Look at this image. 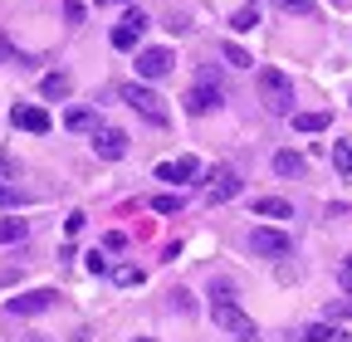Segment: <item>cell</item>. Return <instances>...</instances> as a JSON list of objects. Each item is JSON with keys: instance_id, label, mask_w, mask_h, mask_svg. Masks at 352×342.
Instances as JSON below:
<instances>
[{"instance_id": "cell-1", "label": "cell", "mask_w": 352, "mask_h": 342, "mask_svg": "<svg viewBox=\"0 0 352 342\" xmlns=\"http://www.w3.org/2000/svg\"><path fill=\"white\" fill-rule=\"evenodd\" d=\"M210 318H215V328L220 332H230V337H254V318L235 304V298L226 293V288H220L215 293V304H210Z\"/></svg>"}, {"instance_id": "cell-2", "label": "cell", "mask_w": 352, "mask_h": 342, "mask_svg": "<svg viewBox=\"0 0 352 342\" xmlns=\"http://www.w3.org/2000/svg\"><path fill=\"white\" fill-rule=\"evenodd\" d=\"M118 98L132 108V113H138V117H147L152 127H166V103L147 89V83H122V89H118Z\"/></svg>"}, {"instance_id": "cell-3", "label": "cell", "mask_w": 352, "mask_h": 342, "mask_svg": "<svg viewBox=\"0 0 352 342\" xmlns=\"http://www.w3.org/2000/svg\"><path fill=\"white\" fill-rule=\"evenodd\" d=\"M259 98H264V108H270V113H294V83H289V73L264 69V73H259Z\"/></svg>"}, {"instance_id": "cell-4", "label": "cell", "mask_w": 352, "mask_h": 342, "mask_svg": "<svg viewBox=\"0 0 352 342\" xmlns=\"http://www.w3.org/2000/svg\"><path fill=\"white\" fill-rule=\"evenodd\" d=\"M250 249H254V254H264V260H289V254H294V240H289L284 230L254 225V230H250Z\"/></svg>"}, {"instance_id": "cell-5", "label": "cell", "mask_w": 352, "mask_h": 342, "mask_svg": "<svg viewBox=\"0 0 352 342\" xmlns=\"http://www.w3.org/2000/svg\"><path fill=\"white\" fill-rule=\"evenodd\" d=\"M142 34H147V15H142L138 5H127V15L113 25V49H122V54H127V49H138V45H142Z\"/></svg>"}, {"instance_id": "cell-6", "label": "cell", "mask_w": 352, "mask_h": 342, "mask_svg": "<svg viewBox=\"0 0 352 342\" xmlns=\"http://www.w3.org/2000/svg\"><path fill=\"white\" fill-rule=\"evenodd\" d=\"M54 304H59V293H54V288H30V293H15L6 308H10L15 318H34V313H50Z\"/></svg>"}, {"instance_id": "cell-7", "label": "cell", "mask_w": 352, "mask_h": 342, "mask_svg": "<svg viewBox=\"0 0 352 342\" xmlns=\"http://www.w3.org/2000/svg\"><path fill=\"white\" fill-rule=\"evenodd\" d=\"M171 64H176V54H171V49H162V45H152V49H138V78H142V83H152V78H166V73H171Z\"/></svg>"}, {"instance_id": "cell-8", "label": "cell", "mask_w": 352, "mask_h": 342, "mask_svg": "<svg viewBox=\"0 0 352 342\" xmlns=\"http://www.w3.org/2000/svg\"><path fill=\"white\" fill-rule=\"evenodd\" d=\"M240 196V176H235V166H215L210 171V186H206V205H226Z\"/></svg>"}, {"instance_id": "cell-9", "label": "cell", "mask_w": 352, "mask_h": 342, "mask_svg": "<svg viewBox=\"0 0 352 342\" xmlns=\"http://www.w3.org/2000/svg\"><path fill=\"white\" fill-rule=\"evenodd\" d=\"M220 103H226V93H220L210 78H196V89L186 93V113H191V117H206V113H215Z\"/></svg>"}, {"instance_id": "cell-10", "label": "cell", "mask_w": 352, "mask_h": 342, "mask_svg": "<svg viewBox=\"0 0 352 342\" xmlns=\"http://www.w3.org/2000/svg\"><path fill=\"white\" fill-rule=\"evenodd\" d=\"M157 181H171V186H186V181H196L201 176V161L196 157H176V161H157V171H152Z\"/></svg>"}, {"instance_id": "cell-11", "label": "cell", "mask_w": 352, "mask_h": 342, "mask_svg": "<svg viewBox=\"0 0 352 342\" xmlns=\"http://www.w3.org/2000/svg\"><path fill=\"white\" fill-rule=\"evenodd\" d=\"M94 152H98L103 161H122V157H127V133H118V127H103V122H98Z\"/></svg>"}, {"instance_id": "cell-12", "label": "cell", "mask_w": 352, "mask_h": 342, "mask_svg": "<svg viewBox=\"0 0 352 342\" xmlns=\"http://www.w3.org/2000/svg\"><path fill=\"white\" fill-rule=\"evenodd\" d=\"M10 122L20 127V133H34V137H44V133H50V113H44V108H34V103H20V108L10 113Z\"/></svg>"}, {"instance_id": "cell-13", "label": "cell", "mask_w": 352, "mask_h": 342, "mask_svg": "<svg viewBox=\"0 0 352 342\" xmlns=\"http://www.w3.org/2000/svg\"><path fill=\"white\" fill-rule=\"evenodd\" d=\"M69 89H74L69 73H44V78H39V98H44V103H64Z\"/></svg>"}, {"instance_id": "cell-14", "label": "cell", "mask_w": 352, "mask_h": 342, "mask_svg": "<svg viewBox=\"0 0 352 342\" xmlns=\"http://www.w3.org/2000/svg\"><path fill=\"white\" fill-rule=\"evenodd\" d=\"M254 216H264V220H294V205L284 196H259L254 201Z\"/></svg>"}, {"instance_id": "cell-15", "label": "cell", "mask_w": 352, "mask_h": 342, "mask_svg": "<svg viewBox=\"0 0 352 342\" xmlns=\"http://www.w3.org/2000/svg\"><path fill=\"white\" fill-rule=\"evenodd\" d=\"M64 127H69V133H98V113L94 108H69Z\"/></svg>"}, {"instance_id": "cell-16", "label": "cell", "mask_w": 352, "mask_h": 342, "mask_svg": "<svg viewBox=\"0 0 352 342\" xmlns=\"http://www.w3.org/2000/svg\"><path fill=\"white\" fill-rule=\"evenodd\" d=\"M289 122H294V133H323V127L333 122V113H289Z\"/></svg>"}, {"instance_id": "cell-17", "label": "cell", "mask_w": 352, "mask_h": 342, "mask_svg": "<svg viewBox=\"0 0 352 342\" xmlns=\"http://www.w3.org/2000/svg\"><path fill=\"white\" fill-rule=\"evenodd\" d=\"M270 166H274V176H303L308 161H303V152H274Z\"/></svg>"}, {"instance_id": "cell-18", "label": "cell", "mask_w": 352, "mask_h": 342, "mask_svg": "<svg viewBox=\"0 0 352 342\" xmlns=\"http://www.w3.org/2000/svg\"><path fill=\"white\" fill-rule=\"evenodd\" d=\"M303 342H347V332L338 323H308L303 328Z\"/></svg>"}, {"instance_id": "cell-19", "label": "cell", "mask_w": 352, "mask_h": 342, "mask_svg": "<svg viewBox=\"0 0 352 342\" xmlns=\"http://www.w3.org/2000/svg\"><path fill=\"white\" fill-rule=\"evenodd\" d=\"M254 25H259V5H254V0H250V5H240V10L230 15V30H235V34H250Z\"/></svg>"}, {"instance_id": "cell-20", "label": "cell", "mask_w": 352, "mask_h": 342, "mask_svg": "<svg viewBox=\"0 0 352 342\" xmlns=\"http://www.w3.org/2000/svg\"><path fill=\"white\" fill-rule=\"evenodd\" d=\"M30 235V220H20V216H10V220H0V244H20Z\"/></svg>"}, {"instance_id": "cell-21", "label": "cell", "mask_w": 352, "mask_h": 342, "mask_svg": "<svg viewBox=\"0 0 352 342\" xmlns=\"http://www.w3.org/2000/svg\"><path fill=\"white\" fill-rule=\"evenodd\" d=\"M142 279H147V274H142L138 264H118V269H113V284H118V288H138Z\"/></svg>"}, {"instance_id": "cell-22", "label": "cell", "mask_w": 352, "mask_h": 342, "mask_svg": "<svg viewBox=\"0 0 352 342\" xmlns=\"http://www.w3.org/2000/svg\"><path fill=\"white\" fill-rule=\"evenodd\" d=\"M333 166L342 171V176H352V137H342V142L333 147Z\"/></svg>"}, {"instance_id": "cell-23", "label": "cell", "mask_w": 352, "mask_h": 342, "mask_svg": "<svg viewBox=\"0 0 352 342\" xmlns=\"http://www.w3.org/2000/svg\"><path fill=\"white\" fill-rule=\"evenodd\" d=\"M147 205H152V210H157V216H176V210H182V205H186V201H182V196H152V201H147Z\"/></svg>"}, {"instance_id": "cell-24", "label": "cell", "mask_w": 352, "mask_h": 342, "mask_svg": "<svg viewBox=\"0 0 352 342\" xmlns=\"http://www.w3.org/2000/svg\"><path fill=\"white\" fill-rule=\"evenodd\" d=\"M328 318H333V323H347V318H352V293L333 298V304H328Z\"/></svg>"}, {"instance_id": "cell-25", "label": "cell", "mask_w": 352, "mask_h": 342, "mask_svg": "<svg viewBox=\"0 0 352 342\" xmlns=\"http://www.w3.org/2000/svg\"><path fill=\"white\" fill-rule=\"evenodd\" d=\"M83 225H88V216H83V210H69V220H64V240L83 235Z\"/></svg>"}, {"instance_id": "cell-26", "label": "cell", "mask_w": 352, "mask_h": 342, "mask_svg": "<svg viewBox=\"0 0 352 342\" xmlns=\"http://www.w3.org/2000/svg\"><path fill=\"white\" fill-rule=\"evenodd\" d=\"M0 205H30V196L20 186H0Z\"/></svg>"}, {"instance_id": "cell-27", "label": "cell", "mask_w": 352, "mask_h": 342, "mask_svg": "<svg viewBox=\"0 0 352 342\" xmlns=\"http://www.w3.org/2000/svg\"><path fill=\"white\" fill-rule=\"evenodd\" d=\"M284 15H314V0H279Z\"/></svg>"}, {"instance_id": "cell-28", "label": "cell", "mask_w": 352, "mask_h": 342, "mask_svg": "<svg viewBox=\"0 0 352 342\" xmlns=\"http://www.w3.org/2000/svg\"><path fill=\"white\" fill-rule=\"evenodd\" d=\"M0 59H6V64H30V59H25L15 45H10V39H6V34H0Z\"/></svg>"}, {"instance_id": "cell-29", "label": "cell", "mask_w": 352, "mask_h": 342, "mask_svg": "<svg viewBox=\"0 0 352 342\" xmlns=\"http://www.w3.org/2000/svg\"><path fill=\"white\" fill-rule=\"evenodd\" d=\"M226 64H235V69H250L254 59H250V54H245L240 45H226Z\"/></svg>"}, {"instance_id": "cell-30", "label": "cell", "mask_w": 352, "mask_h": 342, "mask_svg": "<svg viewBox=\"0 0 352 342\" xmlns=\"http://www.w3.org/2000/svg\"><path fill=\"white\" fill-rule=\"evenodd\" d=\"M118 249H127V235H122V230L103 235V254H118Z\"/></svg>"}, {"instance_id": "cell-31", "label": "cell", "mask_w": 352, "mask_h": 342, "mask_svg": "<svg viewBox=\"0 0 352 342\" xmlns=\"http://www.w3.org/2000/svg\"><path fill=\"white\" fill-rule=\"evenodd\" d=\"M64 20H69V25L83 20V0H64Z\"/></svg>"}, {"instance_id": "cell-32", "label": "cell", "mask_w": 352, "mask_h": 342, "mask_svg": "<svg viewBox=\"0 0 352 342\" xmlns=\"http://www.w3.org/2000/svg\"><path fill=\"white\" fill-rule=\"evenodd\" d=\"M88 269H94V274H108V260H103V249H98V254H88Z\"/></svg>"}, {"instance_id": "cell-33", "label": "cell", "mask_w": 352, "mask_h": 342, "mask_svg": "<svg viewBox=\"0 0 352 342\" xmlns=\"http://www.w3.org/2000/svg\"><path fill=\"white\" fill-rule=\"evenodd\" d=\"M347 274H352V254H347Z\"/></svg>"}, {"instance_id": "cell-34", "label": "cell", "mask_w": 352, "mask_h": 342, "mask_svg": "<svg viewBox=\"0 0 352 342\" xmlns=\"http://www.w3.org/2000/svg\"><path fill=\"white\" fill-rule=\"evenodd\" d=\"M132 342H152V337H132Z\"/></svg>"}, {"instance_id": "cell-35", "label": "cell", "mask_w": 352, "mask_h": 342, "mask_svg": "<svg viewBox=\"0 0 352 342\" xmlns=\"http://www.w3.org/2000/svg\"><path fill=\"white\" fill-rule=\"evenodd\" d=\"M240 342H254V337H240Z\"/></svg>"}, {"instance_id": "cell-36", "label": "cell", "mask_w": 352, "mask_h": 342, "mask_svg": "<svg viewBox=\"0 0 352 342\" xmlns=\"http://www.w3.org/2000/svg\"><path fill=\"white\" fill-rule=\"evenodd\" d=\"M333 5H342V0H333Z\"/></svg>"}, {"instance_id": "cell-37", "label": "cell", "mask_w": 352, "mask_h": 342, "mask_svg": "<svg viewBox=\"0 0 352 342\" xmlns=\"http://www.w3.org/2000/svg\"><path fill=\"white\" fill-rule=\"evenodd\" d=\"M122 5H127V0H122Z\"/></svg>"}]
</instances>
